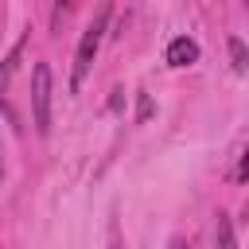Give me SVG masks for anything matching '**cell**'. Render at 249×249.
Returning a JSON list of instances; mask_svg holds the SVG:
<instances>
[{
	"label": "cell",
	"mask_w": 249,
	"mask_h": 249,
	"mask_svg": "<svg viewBox=\"0 0 249 249\" xmlns=\"http://www.w3.org/2000/svg\"><path fill=\"white\" fill-rule=\"evenodd\" d=\"M171 249H187V245H183V241H175V245H171Z\"/></svg>",
	"instance_id": "52a82bcc"
},
{
	"label": "cell",
	"mask_w": 249,
	"mask_h": 249,
	"mask_svg": "<svg viewBox=\"0 0 249 249\" xmlns=\"http://www.w3.org/2000/svg\"><path fill=\"white\" fill-rule=\"evenodd\" d=\"M233 179H237V183H245V179H249V148H245V156H241V163H237Z\"/></svg>",
	"instance_id": "8992f818"
},
{
	"label": "cell",
	"mask_w": 249,
	"mask_h": 249,
	"mask_svg": "<svg viewBox=\"0 0 249 249\" xmlns=\"http://www.w3.org/2000/svg\"><path fill=\"white\" fill-rule=\"evenodd\" d=\"M105 23H109V4H101V8H97L93 23H89V27L82 31V43H78V51H74V70H70V89H74V93L82 89L86 74L93 70V58H97V47H101Z\"/></svg>",
	"instance_id": "6da1fadb"
},
{
	"label": "cell",
	"mask_w": 249,
	"mask_h": 249,
	"mask_svg": "<svg viewBox=\"0 0 249 249\" xmlns=\"http://www.w3.org/2000/svg\"><path fill=\"white\" fill-rule=\"evenodd\" d=\"M31 109H35V132L47 136L51 132V66L35 62L31 70Z\"/></svg>",
	"instance_id": "7a4b0ae2"
},
{
	"label": "cell",
	"mask_w": 249,
	"mask_h": 249,
	"mask_svg": "<svg viewBox=\"0 0 249 249\" xmlns=\"http://www.w3.org/2000/svg\"><path fill=\"white\" fill-rule=\"evenodd\" d=\"M214 249H237V237H233V226L226 214H218V222H214Z\"/></svg>",
	"instance_id": "277c9868"
},
{
	"label": "cell",
	"mask_w": 249,
	"mask_h": 249,
	"mask_svg": "<svg viewBox=\"0 0 249 249\" xmlns=\"http://www.w3.org/2000/svg\"><path fill=\"white\" fill-rule=\"evenodd\" d=\"M230 54H233V70H237V74H241V70H249V51H245V43H241L237 35L230 39Z\"/></svg>",
	"instance_id": "5b68a950"
},
{
	"label": "cell",
	"mask_w": 249,
	"mask_h": 249,
	"mask_svg": "<svg viewBox=\"0 0 249 249\" xmlns=\"http://www.w3.org/2000/svg\"><path fill=\"white\" fill-rule=\"evenodd\" d=\"M195 58H198V43H195V39L179 35V39L167 43V62H171V66H191Z\"/></svg>",
	"instance_id": "3957f363"
}]
</instances>
